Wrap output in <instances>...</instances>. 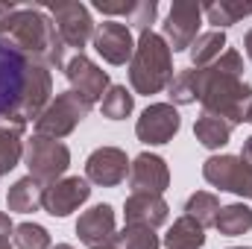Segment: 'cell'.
<instances>
[{"instance_id": "6da1fadb", "label": "cell", "mask_w": 252, "mask_h": 249, "mask_svg": "<svg viewBox=\"0 0 252 249\" xmlns=\"http://www.w3.org/2000/svg\"><path fill=\"white\" fill-rule=\"evenodd\" d=\"M53 94L50 67L0 38V126L27 132Z\"/></svg>"}, {"instance_id": "7a4b0ae2", "label": "cell", "mask_w": 252, "mask_h": 249, "mask_svg": "<svg viewBox=\"0 0 252 249\" xmlns=\"http://www.w3.org/2000/svg\"><path fill=\"white\" fill-rule=\"evenodd\" d=\"M193 85L205 115H214L229 126L247 124L252 85L244 82V56L238 50H223V56L208 67H193Z\"/></svg>"}, {"instance_id": "3957f363", "label": "cell", "mask_w": 252, "mask_h": 249, "mask_svg": "<svg viewBox=\"0 0 252 249\" xmlns=\"http://www.w3.org/2000/svg\"><path fill=\"white\" fill-rule=\"evenodd\" d=\"M0 38H9L18 50L47 64L50 70L64 67V44L53 18L41 6L0 3Z\"/></svg>"}, {"instance_id": "277c9868", "label": "cell", "mask_w": 252, "mask_h": 249, "mask_svg": "<svg viewBox=\"0 0 252 249\" xmlns=\"http://www.w3.org/2000/svg\"><path fill=\"white\" fill-rule=\"evenodd\" d=\"M173 79V53L158 32H141L129 59V85L135 94H158Z\"/></svg>"}, {"instance_id": "5b68a950", "label": "cell", "mask_w": 252, "mask_h": 249, "mask_svg": "<svg viewBox=\"0 0 252 249\" xmlns=\"http://www.w3.org/2000/svg\"><path fill=\"white\" fill-rule=\"evenodd\" d=\"M88 115H91V103H88V100H82L76 91H62V94H56V100H50L47 109L38 115V121H35V135H44V138L59 141L64 135H70Z\"/></svg>"}, {"instance_id": "8992f818", "label": "cell", "mask_w": 252, "mask_h": 249, "mask_svg": "<svg viewBox=\"0 0 252 249\" xmlns=\"http://www.w3.org/2000/svg\"><path fill=\"white\" fill-rule=\"evenodd\" d=\"M24 161H27L32 179H38L41 185H53L70 167V150L62 141L44 138V135H32L24 144Z\"/></svg>"}, {"instance_id": "52a82bcc", "label": "cell", "mask_w": 252, "mask_h": 249, "mask_svg": "<svg viewBox=\"0 0 252 249\" xmlns=\"http://www.w3.org/2000/svg\"><path fill=\"white\" fill-rule=\"evenodd\" d=\"M199 21H202V6L190 0H176L167 12V21L161 24V38L167 41L170 53L190 50V44L199 38Z\"/></svg>"}, {"instance_id": "ba28073f", "label": "cell", "mask_w": 252, "mask_h": 249, "mask_svg": "<svg viewBox=\"0 0 252 249\" xmlns=\"http://www.w3.org/2000/svg\"><path fill=\"white\" fill-rule=\"evenodd\" d=\"M205 182L220 190L238 193L244 199H252V170L241 161V156H211L202 164Z\"/></svg>"}, {"instance_id": "9c48e42d", "label": "cell", "mask_w": 252, "mask_h": 249, "mask_svg": "<svg viewBox=\"0 0 252 249\" xmlns=\"http://www.w3.org/2000/svg\"><path fill=\"white\" fill-rule=\"evenodd\" d=\"M50 15H53V24H56V32H59L62 44L82 53V47L94 38V30H97L94 21H91L88 6H82V3H59V6H50Z\"/></svg>"}, {"instance_id": "30bf717a", "label": "cell", "mask_w": 252, "mask_h": 249, "mask_svg": "<svg viewBox=\"0 0 252 249\" xmlns=\"http://www.w3.org/2000/svg\"><path fill=\"white\" fill-rule=\"evenodd\" d=\"M182 118L176 112V106L170 103H153L141 112L138 124H135V135L141 144H150V147H158V144H167L173 141V135L179 132Z\"/></svg>"}, {"instance_id": "8fae6325", "label": "cell", "mask_w": 252, "mask_h": 249, "mask_svg": "<svg viewBox=\"0 0 252 249\" xmlns=\"http://www.w3.org/2000/svg\"><path fill=\"white\" fill-rule=\"evenodd\" d=\"M64 76L70 82V91H76L91 106L97 100H103V94L109 91V73L103 67H97L85 53H76L73 59L64 62Z\"/></svg>"}, {"instance_id": "7c38bea8", "label": "cell", "mask_w": 252, "mask_h": 249, "mask_svg": "<svg viewBox=\"0 0 252 249\" xmlns=\"http://www.w3.org/2000/svg\"><path fill=\"white\" fill-rule=\"evenodd\" d=\"M126 176H129V158H126L124 150H118V147H100L85 161V179L91 185L115 187V185H121Z\"/></svg>"}, {"instance_id": "4fadbf2b", "label": "cell", "mask_w": 252, "mask_h": 249, "mask_svg": "<svg viewBox=\"0 0 252 249\" xmlns=\"http://www.w3.org/2000/svg\"><path fill=\"white\" fill-rule=\"evenodd\" d=\"M170 185V170L167 161L161 156L153 153H141L132 164H129V187L132 193H164Z\"/></svg>"}, {"instance_id": "5bb4252c", "label": "cell", "mask_w": 252, "mask_h": 249, "mask_svg": "<svg viewBox=\"0 0 252 249\" xmlns=\"http://www.w3.org/2000/svg\"><path fill=\"white\" fill-rule=\"evenodd\" d=\"M94 50L106 59L109 64H126L135 53V41H132V30L118 21H103L94 30Z\"/></svg>"}, {"instance_id": "9a60e30c", "label": "cell", "mask_w": 252, "mask_h": 249, "mask_svg": "<svg viewBox=\"0 0 252 249\" xmlns=\"http://www.w3.org/2000/svg\"><path fill=\"white\" fill-rule=\"evenodd\" d=\"M88 196H91V182H88V179L64 176L59 182L47 185V190H44V211H47L50 217H67V214L76 211Z\"/></svg>"}, {"instance_id": "2e32d148", "label": "cell", "mask_w": 252, "mask_h": 249, "mask_svg": "<svg viewBox=\"0 0 252 249\" xmlns=\"http://www.w3.org/2000/svg\"><path fill=\"white\" fill-rule=\"evenodd\" d=\"M167 202L158 193H132L124 202V217L126 226H144V229H158L167 223Z\"/></svg>"}, {"instance_id": "e0dca14e", "label": "cell", "mask_w": 252, "mask_h": 249, "mask_svg": "<svg viewBox=\"0 0 252 249\" xmlns=\"http://www.w3.org/2000/svg\"><path fill=\"white\" fill-rule=\"evenodd\" d=\"M76 238L85 247H100L115 238V208L100 202L76 220Z\"/></svg>"}, {"instance_id": "ac0fdd59", "label": "cell", "mask_w": 252, "mask_h": 249, "mask_svg": "<svg viewBox=\"0 0 252 249\" xmlns=\"http://www.w3.org/2000/svg\"><path fill=\"white\" fill-rule=\"evenodd\" d=\"M44 190H47V185H41L32 176H24V179H18L15 185L9 187L6 205L15 214H32V211L44 208Z\"/></svg>"}, {"instance_id": "d6986e66", "label": "cell", "mask_w": 252, "mask_h": 249, "mask_svg": "<svg viewBox=\"0 0 252 249\" xmlns=\"http://www.w3.org/2000/svg\"><path fill=\"white\" fill-rule=\"evenodd\" d=\"M164 247L167 249H202L205 247V229H202L193 217L182 214V217L173 220V226L167 229Z\"/></svg>"}, {"instance_id": "ffe728a7", "label": "cell", "mask_w": 252, "mask_h": 249, "mask_svg": "<svg viewBox=\"0 0 252 249\" xmlns=\"http://www.w3.org/2000/svg\"><path fill=\"white\" fill-rule=\"evenodd\" d=\"M214 229L223 238H238L247 235L252 229V208L247 202H232V205H220V214L214 220Z\"/></svg>"}, {"instance_id": "44dd1931", "label": "cell", "mask_w": 252, "mask_h": 249, "mask_svg": "<svg viewBox=\"0 0 252 249\" xmlns=\"http://www.w3.org/2000/svg\"><path fill=\"white\" fill-rule=\"evenodd\" d=\"M202 12H205L208 24H214V27L223 32L226 27H232V24H238L241 18L252 15V3H241V0H208V3L202 6Z\"/></svg>"}, {"instance_id": "7402d4cb", "label": "cell", "mask_w": 252, "mask_h": 249, "mask_svg": "<svg viewBox=\"0 0 252 249\" xmlns=\"http://www.w3.org/2000/svg\"><path fill=\"white\" fill-rule=\"evenodd\" d=\"M232 129H235V126H229L226 121H220V118L202 112V115L196 118V124H193V135H196V141H199L205 150H220V147L229 144Z\"/></svg>"}, {"instance_id": "603a6c76", "label": "cell", "mask_w": 252, "mask_h": 249, "mask_svg": "<svg viewBox=\"0 0 252 249\" xmlns=\"http://www.w3.org/2000/svg\"><path fill=\"white\" fill-rule=\"evenodd\" d=\"M223 47H226V32H220V30L202 32L190 44V64L193 67H208L211 62H217L223 56Z\"/></svg>"}, {"instance_id": "cb8c5ba5", "label": "cell", "mask_w": 252, "mask_h": 249, "mask_svg": "<svg viewBox=\"0 0 252 249\" xmlns=\"http://www.w3.org/2000/svg\"><path fill=\"white\" fill-rule=\"evenodd\" d=\"M24 132L0 126V176H6L9 170H15L24 158Z\"/></svg>"}, {"instance_id": "d4e9b609", "label": "cell", "mask_w": 252, "mask_h": 249, "mask_svg": "<svg viewBox=\"0 0 252 249\" xmlns=\"http://www.w3.org/2000/svg\"><path fill=\"white\" fill-rule=\"evenodd\" d=\"M185 214L193 217L202 229H208V226H214V220L220 214V199L214 193H208V190H196V193H190L188 202H185Z\"/></svg>"}, {"instance_id": "484cf974", "label": "cell", "mask_w": 252, "mask_h": 249, "mask_svg": "<svg viewBox=\"0 0 252 249\" xmlns=\"http://www.w3.org/2000/svg\"><path fill=\"white\" fill-rule=\"evenodd\" d=\"M100 109H103V118L109 121H126L135 109V97L126 91V85H109V91L100 100Z\"/></svg>"}, {"instance_id": "4316f807", "label": "cell", "mask_w": 252, "mask_h": 249, "mask_svg": "<svg viewBox=\"0 0 252 249\" xmlns=\"http://www.w3.org/2000/svg\"><path fill=\"white\" fill-rule=\"evenodd\" d=\"M12 241L18 249H50V232L38 223H18Z\"/></svg>"}, {"instance_id": "83f0119b", "label": "cell", "mask_w": 252, "mask_h": 249, "mask_svg": "<svg viewBox=\"0 0 252 249\" xmlns=\"http://www.w3.org/2000/svg\"><path fill=\"white\" fill-rule=\"evenodd\" d=\"M167 97H170V106H190L196 103V85H193V67L179 70L170 85H167Z\"/></svg>"}, {"instance_id": "f1b7e54d", "label": "cell", "mask_w": 252, "mask_h": 249, "mask_svg": "<svg viewBox=\"0 0 252 249\" xmlns=\"http://www.w3.org/2000/svg\"><path fill=\"white\" fill-rule=\"evenodd\" d=\"M121 249H158V235L153 229H144V226H124L121 235H115Z\"/></svg>"}, {"instance_id": "f546056e", "label": "cell", "mask_w": 252, "mask_h": 249, "mask_svg": "<svg viewBox=\"0 0 252 249\" xmlns=\"http://www.w3.org/2000/svg\"><path fill=\"white\" fill-rule=\"evenodd\" d=\"M156 15H158V3H156V0H138V6H135L129 24H132L138 32H150V24L156 21Z\"/></svg>"}, {"instance_id": "4dcf8cb0", "label": "cell", "mask_w": 252, "mask_h": 249, "mask_svg": "<svg viewBox=\"0 0 252 249\" xmlns=\"http://www.w3.org/2000/svg\"><path fill=\"white\" fill-rule=\"evenodd\" d=\"M91 6H94L97 12H103V15H126V18H132V12H135L138 0H126V3H112V0H94Z\"/></svg>"}, {"instance_id": "1f68e13d", "label": "cell", "mask_w": 252, "mask_h": 249, "mask_svg": "<svg viewBox=\"0 0 252 249\" xmlns=\"http://www.w3.org/2000/svg\"><path fill=\"white\" fill-rule=\"evenodd\" d=\"M12 232H15V226H12L9 214H3V211H0V238H9Z\"/></svg>"}, {"instance_id": "d6a6232c", "label": "cell", "mask_w": 252, "mask_h": 249, "mask_svg": "<svg viewBox=\"0 0 252 249\" xmlns=\"http://www.w3.org/2000/svg\"><path fill=\"white\" fill-rule=\"evenodd\" d=\"M241 161H244V164H247V167L252 170V135L247 138V141H244V150H241Z\"/></svg>"}, {"instance_id": "836d02e7", "label": "cell", "mask_w": 252, "mask_h": 249, "mask_svg": "<svg viewBox=\"0 0 252 249\" xmlns=\"http://www.w3.org/2000/svg\"><path fill=\"white\" fill-rule=\"evenodd\" d=\"M244 50H247V56H250V62H252V30L244 35Z\"/></svg>"}, {"instance_id": "e575fe53", "label": "cell", "mask_w": 252, "mask_h": 249, "mask_svg": "<svg viewBox=\"0 0 252 249\" xmlns=\"http://www.w3.org/2000/svg\"><path fill=\"white\" fill-rule=\"evenodd\" d=\"M91 249H121V244H118V238H112V241H106L100 247H91Z\"/></svg>"}, {"instance_id": "d590c367", "label": "cell", "mask_w": 252, "mask_h": 249, "mask_svg": "<svg viewBox=\"0 0 252 249\" xmlns=\"http://www.w3.org/2000/svg\"><path fill=\"white\" fill-rule=\"evenodd\" d=\"M0 249H12V244H9V238H0Z\"/></svg>"}, {"instance_id": "8d00e7d4", "label": "cell", "mask_w": 252, "mask_h": 249, "mask_svg": "<svg viewBox=\"0 0 252 249\" xmlns=\"http://www.w3.org/2000/svg\"><path fill=\"white\" fill-rule=\"evenodd\" d=\"M50 249H73L70 244H56V247H50Z\"/></svg>"}, {"instance_id": "74e56055", "label": "cell", "mask_w": 252, "mask_h": 249, "mask_svg": "<svg viewBox=\"0 0 252 249\" xmlns=\"http://www.w3.org/2000/svg\"><path fill=\"white\" fill-rule=\"evenodd\" d=\"M247 124H252V103H250V109H247Z\"/></svg>"}, {"instance_id": "f35d334b", "label": "cell", "mask_w": 252, "mask_h": 249, "mask_svg": "<svg viewBox=\"0 0 252 249\" xmlns=\"http://www.w3.org/2000/svg\"><path fill=\"white\" fill-rule=\"evenodd\" d=\"M229 249H252V247H229Z\"/></svg>"}]
</instances>
